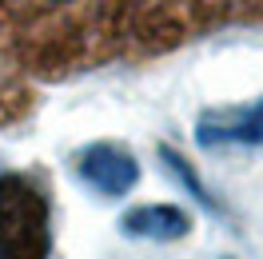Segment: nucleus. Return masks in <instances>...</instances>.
I'll return each instance as SVG.
<instances>
[{"label":"nucleus","mask_w":263,"mask_h":259,"mask_svg":"<svg viewBox=\"0 0 263 259\" xmlns=\"http://www.w3.org/2000/svg\"><path fill=\"white\" fill-rule=\"evenodd\" d=\"M120 231L144 243H176L192 231V215L176 203H140L120 215Z\"/></svg>","instance_id":"obj_6"},{"label":"nucleus","mask_w":263,"mask_h":259,"mask_svg":"<svg viewBox=\"0 0 263 259\" xmlns=\"http://www.w3.org/2000/svg\"><path fill=\"white\" fill-rule=\"evenodd\" d=\"M144 20L164 16L172 20V28H192V24H223V20H259L263 0H140Z\"/></svg>","instance_id":"obj_5"},{"label":"nucleus","mask_w":263,"mask_h":259,"mask_svg":"<svg viewBox=\"0 0 263 259\" xmlns=\"http://www.w3.org/2000/svg\"><path fill=\"white\" fill-rule=\"evenodd\" d=\"M72 172L88 192L104 195V199H124V195L140 183V163L124 144L112 140H96V144L80 147L72 156Z\"/></svg>","instance_id":"obj_3"},{"label":"nucleus","mask_w":263,"mask_h":259,"mask_svg":"<svg viewBox=\"0 0 263 259\" xmlns=\"http://www.w3.org/2000/svg\"><path fill=\"white\" fill-rule=\"evenodd\" d=\"M160 160H164V172L176 179V183H180V188L192 195V199H196V203L208 211V215H223V203H219V195H215L212 188L199 179V172H196V168H192L187 160H183L176 147H160Z\"/></svg>","instance_id":"obj_7"},{"label":"nucleus","mask_w":263,"mask_h":259,"mask_svg":"<svg viewBox=\"0 0 263 259\" xmlns=\"http://www.w3.org/2000/svg\"><path fill=\"white\" fill-rule=\"evenodd\" d=\"M196 140L203 147H263V96L235 108H208L196 116Z\"/></svg>","instance_id":"obj_4"},{"label":"nucleus","mask_w":263,"mask_h":259,"mask_svg":"<svg viewBox=\"0 0 263 259\" xmlns=\"http://www.w3.org/2000/svg\"><path fill=\"white\" fill-rule=\"evenodd\" d=\"M0 259H44V195L0 176Z\"/></svg>","instance_id":"obj_2"},{"label":"nucleus","mask_w":263,"mask_h":259,"mask_svg":"<svg viewBox=\"0 0 263 259\" xmlns=\"http://www.w3.org/2000/svg\"><path fill=\"white\" fill-rule=\"evenodd\" d=\"M136 8L140 0H0V32H8L4 44L12 52H28L36 64H84L132 36Z\"/></svg>","instance_id":"obj_1"}]
</instances>
